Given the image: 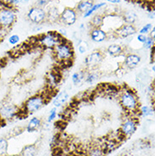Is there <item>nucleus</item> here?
Here are the masks:
<instances>
[{"instance_id": "72a5a7b5", "label": "nucleus", "mask_w": 155, "mask_h": 156, "mask_svg": "<svg viewBox=\"0 0 155 156\" xmlns=\"http://www.w3.org/2000/svg\"><path fill=\"white\" fill-rule=\"evenodd\" d=\"M49 1H50V0H37V2H36V6L40 7V8H43V7H45L47 4H48Z\"/></svg>"}, {"instance_id": "f8f14e48", "label": "nucleus", "mask_w": 155, "mask_h": 156, "mask_svg": "<svg viewBox=\"0 0 155 156\" xmlns=\"http://www.w3.org/2000/svg\"><path fill=\"white\" fill-rule=\"evenodd\" d=\"M142 61V57L135 53H130L125 56L123 66L128 70H133L139 66Z\"/></svg>"}, {"instance_id": "f03ea898", "label": "nucleus", "mask_w": 155, "mask_h": 156, "mask_svg": "<svg viewBox=\"0 0 155 156\" xmlns=\"http://www.w3.org/2000/svg\"><path fill=\"white\" fill-rule=\"evenodd\" d=\"M53 55L60 64H72L75 58V50L72 43L65 39L53 49Z\"/></svg>"}, {"instance_id": "aec40b11", "label": "nucleus", "mask_w": 155, "mask_h": 156, "mask_svg": "<svg viewBox=\"0 0 155 156\" xmlns=\"http://www.w3.org/2000/svg\"><path fill=\"white\" fill-rule=\"evenodd\" d=\"M86 70H80L77 72H74L71 75V82L74 86H80L82 83L84 82Z\"/></svg>"}, {"instance_id": "a211bd4d", "label": "nucleus", "mask_w": 155, "mask_h": 156, "mask_svg": "<svg viewBox=\"0 0 155 156\" xmlns=\"http://www.w3.org/2000/svg\"><path fill=\"white\" fill-rule=\"evenodd\" d=\"M93 0H81L80 2H78V4L76 5V11L80 14H84L86 11H87L89 9L92 8L93 5Z\"/></svg>"}, {"instance_id": "b1692460", "label": "nucleus", "mask_w": 155, "mask_h": 156, "mask_svg": "<svg viewBox=\"0 0 155 156\" xmlns=\"http://www.w3.org/2000/svg\"><path fill=\"white\" fill-rule=\"evenodd\" d=\"M106 6H107V3L106 2H100V3H97V4H93L92 8L89 9L87 11H86L83 14V17L84 18H88L90 16H93L95 12H97V10H99L101 9L105 8Z\"/></svg>"}, {"instance_id": "a878e982", "label": "nucleus", "mask_w": 155, "mask_h": 156, "mask_svg": "<svg viewBox=\"0 0 155 156\" xmlns=\"http://www.w3.org/2000/svg\"><path fill=\"white\" fill-rule=\"evenodd\" d=\"M90 23L93 27H102L103 23H104V16H102L101 14L95 15L92 18Z\"/></svg>"}, {"instance_id": "423d86ee", "label": "nucleus", "mask_w": 155, "mask_h": 156, "mask_svg": "<svg viewBox=\"0 0 155 156\" xmlns=\"http://www.w3.org/2000/svg\"><path fill=\"white\" fill-rule=\"evenodd\" d=\"M21 115L20 107L11 101H4L0 104V119L2 121H11Z\"/></svg>"}, {"instance_id": "ddd939ff", "label": "nucleus", "mask_w": 155, "mask_h": 156, "mask_svg": "<svg viewBox=\"0 0 155 156\" xmlns=\"http://www.w3.org/2000/svg\"><path fill=\"white\" fill-rule=\"evenodd\" d=\"M90 39L94 43H103L107 40L109 34L102 27H93L89 31Z\"/></svg>"}, {"instance_id": "7c9ffc66", "label": "nucleus", "mask_w": 155, "mask_h": 156, "mask_svg": "<svg viewBox=\"0 0 155 156\" xmlns=\"http://www.w3.org/2000/svg\"><path fill=\"white\" fill-rule=\"evenodd\" d=\"M143 46L145 49H152V48L154 47V38H152L147 35L146 41L143 43Z\"/></svg>"}, {"instance_id": "dca6fc26", "label": "nucleus", "mask_w": 155, "mask_h": 156, "mask_svg": "<svg viewBox=\"0 0 155 156\" xmlns=\"http://www.w3.org/2000/svg\"><path fill=\"white\" fill-rule=\"evenodd\" d=\"M42 124H43V121L39 117H32L30 119V121H28L27 125L26 126V130L29 133H35L40 129V127L42 126Z\"/></svg>"}, {"instance_id": "e433bc0d", "label": "nucleus", "mask_w": 155, "mask_h": 156, "mask_svg": "<svg viewBox=\"0 0 155 156\" xmlns=\"http://www.w3.org/2000/svg\"><path fill=\"white\" fill-rule=\"evenodd\" d=\"M57 32L62 36L63 37H65V38L67 37V31H66L65 28H60V29H58V31H57Z\"/></svg>"}, {"instance_id": "9b49d317", "label": "nucleus", "mask_w": 155, "mask_h": 156, "mask_svg": "<svg viewBox=\"0 0 155 156\" xmlns=\"http://www.w3.org/2000/svg\"><path fill=\"white\" fill-rule=\"evenodd\" d=\"M113 35L117 38H127L136 35L137 33V30L135 25H130V24H122L120 27L116 29L115 31L112 32Z\"/></svg>"}, {"instance_id": "6e6552de", "label": "nucleus", "mask_w": 155, "mask_h": 156, "mask_svg": "<svg viewBox=\"0 0 155 156\" xmlns=\"http://www.w3.org/2000/svg\"><path fill=\"white\" fill-rule=\"evenodd\" d=\"M104 59V54L100 50H95L87 55L84 58V64L87 70L97 69Z\"/></svg>"}, {"instance_id": "c85d7f7f", "label": "nucleus", "mask_w": 155, "mask_h": 156, "mask_svg": "<svg viewBox=\"0 0 155 156\" xmlns=\"http://www.w3.org/2000/svg\"><path fill=\"white\" fill-rule=\"evenodd\" d=\"M88 156H104V153L101 147H93L87 153Z\"/></svg>"}, {"instance_id": "c03bdc74", "label": "nucleus", "mask_w": 155, "mask_h": 156, "mask_svg": "<svg viewBox=\"0 0 155 156\" xmlns=\"http://www.w3.org/2000/svg\"><path fill=\"white\" fill-rule=\"evenodd\" d=\"M154 70H155V66H154V64H153V66H152V71H153V72H154Z\"/></svg>"}, {"instance_id": "cd10ccee", "label": "nucleus", "mask_w": 155, "mask_h": 156, "mask_svg": "<svg viewBox=\"0 0 155 156\" xmlns=\"http://www.w3.org/2000/svg\"><path fill=\"white\" fill-rule=\"evenodd\" d=\"M9 142L5 137H0V155L8 153Z\"/></svg>"}, {"instance_id": "2f4dec72", "label": "nucleus", "mask_w": 155, "mask_h": 156, "mask_svg": "<svg viewBox=\"0 0 155 156\" xmlns=\"http://www.w3.org/2000/svg\"><path fill=\"white\" fill-rule=\"evenodd\" d=\"M20 38H19V36L17 34H12L8 38V43L9 44H10L12 46H16L18 43H19Z\"/></svg>"}, {"instance_id": "a18cd8bd", "label": "nucleus", "mask_w": 155, "mask_h": 156, "mask_svg": "<svg viewBox=\"0 0 155 156\" xmlns=\"http://www.w3.org/2000/svg\"><path fill=\"white\" fill-rule=\"evenodd\" d=\"M0 156H16V155H14V154H3V155H0Z\"/></svg>"}, {"instance_id": "a19ab883", "label": "nucleus", "mask_w": 155, "mask_h": 156, "mask_svg": "<svg viewBox=\"0 0 155 156\" xmlns=\"http://www.w3.org/2000/svg\"><path fill=\"white\" fill-rule=\"evenodd\" d=\"M148 17H149L151 20L154 19V10L148 11Z\"/></svg>"}, {"instance_id": "bb28decb", "label": "nucleus", "mask_w": 155, "mask_h": 156, "mask_svg": "<svg viewBox=\"0 0 155 156\" xmlns=\"http://www.w3.org/2000/svg\"><path fill=\"white\" fill-rule=\"evenodd\" d=\"M76 45H77L78 53L80 55H85L86 53L89 50V44L85 40H82V39Z\"/></svg>"}, {"instance_id": "393cba45", "label": "nucleus", "mask_w": 155, "mask_h": 156, "mask_svg": "<svg viewBox=\"0 0 155 156\" xmlns=\"http://www.w3.org/2000/svg\"><path fill=\"white\" fill-rule=\"evenodd\" d=\"M60 76L59 75L57 74L56 72H55L54 70L53 71H50L48 76H47V81H48V85L52 87H56L59 83V81H60Z\"/></svg>"}, {"instance_id": "37998d69", "label": "nucleus", "mask_w": 155, "mask_h": 156, "mask_svg": "<svg viewBox=\"0 0 155 156\" xmlns=\"http://www.w3.org/2000/svg\"><path fill=\"white\" fill-rule=\"evenodd\" d=\"M4 124H5V121H2L1 119H0V127H2V126H4Z\"/></svg>"}, {"instance_id": "ea45409f", "label": "nucleus", "mask_w": 155, "mask_h": 156, "mask_svg": "<svg viewBox=\"0 0 155 156\" xmlns=\"http://www.w3.org/2000/svg\"><path fill=\"white\" fill-rule=\"evenodd\" d=\"M148 34H150V35H149V37H151L152 38H154V37H155V28H154V27H153V29H152L151 31H150V32H149Z\"/></svg>"}, {"instance_id": "20e7f679", "label": "nucleus", "mask_w": 155, "mask_h": 156, "mask_svg": "<svg viewBox=\"0 0 155 156\" xmlns=\"http://www.w3.org/2000/svg\"><path fill=\"white\" fill-rule=\"evenodd\" d=\"M66 38L63 37L57 31H48L37 37L36 43L45 50L53 51L58 43H61Z\"/></svg>"}, {"instance_id": "4468645a", "label": "nucleus", "mask_w": 155, "mask_h": 156, "mask_svg": "<svg viewBox=\"0 0 155 156\" xmlns=\"http://www.w3.org/2000/svg\"><path fill=\"white\" fill-rule=\"evenodd\" d=\"M69 99H70V94L68 93L67 90H63L56 94V96L54 98L52 101V105H54V107L58 109L65 105Z\"/></svg>"}, {"instance_id": "f257e3e1", "label": "nucleus", "mask_w": 155, "mask_h": 156, "mask_svg": "<svg viewBox=\"0 0 155 156\" xmlns=\"http://www.w3.org/2000/svg\"><path fill=\"white\" fill-rule=\"evenodd\" d=\"M118 98L120 105L125 113L130 115H132V114H138L140 100L136 92L134 90L130 87H125L120 90Z\"/></svg>"}, {"instance_id": "6ab92c4d", "label": "nucleus", "mask_w": 155, "mask_h": 156, "mask_svg": "<svg viewBox=\"0 0 155 156\" xmlns=\"http://www.w3.org/2000/svg\"><path fill=\"white\" fill-rule=\"evenodd\" d=\"M121 18L125 24L134 25L137 20V15L132 10H126L121 15Z\"/></svg>"}, {"instance_id": "79ce46f5", "label": "nucleus", "mask_w": 155, "mask_h": 156, "mask_svg": "<svg viewBox=\"0 0 155 156\" xmlns=\"http://www.w3.org/2000/svg\"><path fill=\"white\" fill-rule=\"evenodd\" d=\"M79 29H80V31H85L86 29V26L84 23H81L80 24V26H79Z\"/></svg>"}, {"instance_id": "0eeeda50", "label": "nucleus", "mask_w": 155, "mask_h": 156, "mask_svg": "<svg viewBox=\"0 0 155 156\" xmlns=\"http://www.w3.org/2000/svg\"><path fill=\"white\" fill-rule=\"evenodd\" d=\"M138 126V120L136 117L130 115L123 120L120 128V135L123 138H127L136 133Z\"/></svg>"}, {"instance_id": "4c0bfd02", "label": "nucleus", "mask_w": 155, "mask_h": 156, "mask_svg": "<svg viewBox=\"0 0 155 156\" xmlns=\"http://www.w3.org/2000/svg\"><path fill=\"white\" fill-rule=\"evenodd\" d=\"M104 1L106 2V3H109V4H120L121 0H104Z\"/></svg>"}, {"instance_id": "1a4fd4ad", "label": "nucleus", "mask_w": 155, "mask_h": 156, "mask_svg": "<svg viewBox=\"0 0 155 156\" xmlns=\"http://www.w3.org/2000/svg\"><path fill=\"white\" fill-rule=\"evenodd\" d=\"M26 17L34 25H42L47 21V12L43 8L33 6L28 10Z\"/></svg>"}, {"instance_id": "2eb2a0df", "label": "nucleus", "mask_w": 155, "mask_h": 156, "mask_svg": "<svg viewBox=\"0 0 155 156\" xmlns=\"http://www.w3.org/2000/svg\"><path fill=\"white\" fill-rule=\"evenodd\" d=\"M124 52L125 49L123 46H121L120 44H117V43L110 44L106 48V54L109 55L110 57H114V58H116V57L122 55L124 54Z\"/></svg>"}, {"instance_id": "5701e85b", "label": "nucleus", "mask_w": 155, "mask_h": 156, "mask_svg": "<svg viewBox=\"0 0 155 156\" xmlns=\"http://www.w3.org/2000/svg\"><path fill=\"white\" fill-rule=\"evenodd\" d=\"M93 70H88V72L86 71V73L84 83L87 84V85H93L99 79L98 72L93 71Z\"/></svg>"}, {"instance_id": "c9c22d12", "label": "nucleus", "mask_w": 155, "mask_h": 156, "mask_svg": "<svg viewBox=\"0 0 155 156\" xmlns=\"http://www.w3.org/2000/svg\"><path fill=\"white\" fill-rule=\"evenodd\" d=\"M20 1L21 0H7V4H9L12 7H14V6L17 5V4H19Z\"/></svg>"}, {"instance_id": "412c9836", "label": "nucleus", "mask_w": 155, "mask_h": 156, "mask_svg": "<svg viewBox=\"0 0 155 156\" xmlns=\"http://www.w3.org/2000/svg\"><path fill=\"white\" fill-rule=\"evenodd\" d=\"M37 148L34 144H29L25 146L19 153V156H36L37 154Z\"/></svg>"}, {"instance_id": "f3484780", "label": "nucleus", "mask_w": 155, "mask_h": 156, "mask_svg": "<svg viewBox=\"0 0 155 156\" xmlns=\"http://www.w3.org/2000/svg\"><path fill=\"white\" fill-rule=\"evenodd\" d=\"M47 12V21H49L51 23H55L58 21L59 20V16L60 13L58 7L56 6H52L48 9V10Z\"/></svg>"}, {"instance_id": "c756f323", "label": "nucleus", "mask_w": 155, "mask_h": 156, "mask_svg": "<svg viewBox=\"0 0 155 156\" xmlns=\"http://www.w3.org/2000/svg\"><path fill=\"white\" fill-rule=\"evenodd\" d=\"M58 115V109L57 108H52L48 113V118H47V122L48 123H51L52 121H54L56 119V117Z\"/></svg>"}, {"instance_id": "473e14b6", "label": "nucleus", "mask_w": 155, "mask_h": 156, "mask_svg": "<svg viewBox=\"0 0 155 156\" xmlns=\"http://www.w3.org/2000/svg\"><path fill=\"white\" fill-rule=\"evenodd\" d=\"M153 27V24L152 23H147L146 25H144L143 27L139 30V34H143V35L147 36L148 33L150 32L152 29Z\"/></svg>"}, {"instance_id": "9d476101", "label": "nucleus", "mask_w": 155, "mask_h": 156, "mask_svg": "<svg viewBox=\"0 0 155 156\" xmlns=\"http://www.w3.org/2000/svg\"><path fill=\"white\" fill-rule=\"evenodd\" d=\"M77 18V12L76 11L75 9L70 8V7H65L60 13L58 21L61 22L64 26L71 27L76 23Z\"/></svg>"}, {"instance_id": "f704fd0d", "label": "nucleus", "mask_w": 155, "mask_h": 156, "mask_svg": "<svg viewBox=\"0 0 155 156\" xmlns=\"http://www.w3.org/2000/svg\"><path fill=\"white\" fill-rule=\"evenodd\" d=\"M147 39V36L143 35V34H138L137 37H136V40L141 43H143Z\"/></svg>"}, {"instance_id": "58836bf2", "label": "nucleus", "mask_w": 155, "mask_h": 156, "mask_svg": "<svg viewBox=\"0 0 155 156\" xmlns=\"http://www.w3.org/2000/svg\"><path fill=\"white\" fill-rule=\"evenodd\" d=\"M7 30H5L4 28H2L0 27V38H2V37H4V36L5 35V33L4 32H6Z\"/></svg>"}, {"instance_id": "49530a36", "label": "nucleus", "mask_w": 155, "mask_h": 156, "mask_svg": "<svg viewBox=\"0 0 155 156\" xmlns=\"http://www.w3.org/2000/svg\"><path fill=\"white\" fill-rule=\"evenodd\" d=\"M24 2H29V1H31V0H22Z\"/></svg>"}, {"instance_id": "7ed1b4c3", "label": "nucleus", "mask_w": 155, "mask_h": 156, "mask_svg": "<svg viewBox=\"0 0 155 156\" xmlns=\"http://www.w3.org/2000/svg\"><path fill=\"white\" fill-rule=\"evenodd\" d=\"M48 98L46 95L41 93L29 97L24 102L22 107H20L21 114L23 115L24 114L26 115H30L37 113L48 104Z\"/></svg>"}, {"instance_id": "39448f33", "label": "nucleus", "mask_w": 155, "mask_h": 156, "mask_svg": "<svg viewBox=\"0 0 155 156\" xmlns=\"http://www.w3.org/2000/svg\"><path fill=\"white\" fill-rule=\"evenodd\" d=\"M17 20L16 9L9 4H0V27L5 30H9Z\"/></svg>"}, {"instance_id": "4be33fe9", "label": "nucleus", "mask_w": 155, "mask_h": 156, "mask_svg": "<svg viewBox=\"0 0 155 156\" xmlns=\"http://www.w3.org/2000/svg\"><path fill=\"white\" fill-rule=\"evenodd\" d=\"M138 115L143 118L153 116L154 108L150 105H140L139 109H138Z\"/></svg>"}]
</instances>
